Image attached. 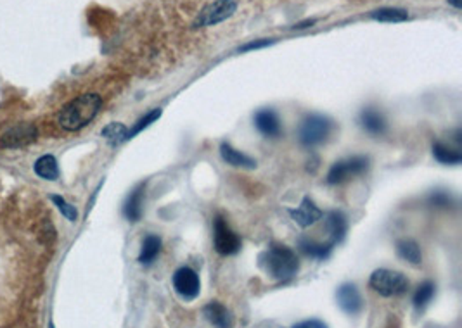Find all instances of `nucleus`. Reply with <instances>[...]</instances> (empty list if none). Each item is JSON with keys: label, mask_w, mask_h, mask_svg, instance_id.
Returning a JSON list of instances; mask_svg holds the SVG:
<instances>
[{"label": "nucleus", "mask_w": 462, "mask_h": 328, "mask_svg": "<svg viewBox=\"0 0 462 328\" xmlns=\"http://www.w3.org/2000/svg\"><path fill=\"white\" fill-rule=\"evenodd\" d=\"M103 107V99L98 94H83L75 97L58 115L59 127L66 132H78L87 127Z\"/></svg>", "instance_id": "nucleus-1"}, {"label": "nucleus", "mask_w": 462, "mask_h": 328, "mask_svg": "<svg viewBox=\"0 0 462 328\" xmlns=\"http://www.w3.org/2000/svg\"><path fill=\"white\" fill-rule=\"evenodd\" d=\"M260 266L272 280L288 282L298 273L300 259L291 247L271 244L267 250L260 254Z\"/></svg>", "instance_id": "nucleus-2"}, {"label": "nucleus", "mask_w": 462, "mask_h": 328, "mask_svg": "<svg viewBox=\"0 0 462 328\" xmlns=\"http://www.w3.org/2000/svg\"><path fill=\"white\" fill-rule=\"evenodd\" d=\"M332 133V121L327 116L310 115L301 121L298 140L303 147H317L324 144Z\"/></svg>", "instance_id": "nucleus-3"}, {"label": "nucleus", "mask_w": 462, "mask_h": 328, "mask_svg": "<svg viewBox=\"0 0 462 328\" xmlns=\"http://www.w3.org/2000/svg\"><path fill=\"white\" fill-rule=\"evenodd\" d=\"M369 285H371V289H374L377 294L383 295V297H395V295L407 292L409 280L400 271L381 268L376 270L374 273L371 275Z\"/></svg>", "instance_id": "nucleus-4"}, {"label": "nucleus", "mask_w": 462, "mask_h": 328, "mask_svg": "<svg viewBox=\"0 0 462 328\" xmlns=\"http://www.w3.org/2000/svg\"><path fill=\"white\" fill-rule=\"evenodd\" d=\"M369 169V157L365 156H353L347 157V159L337 161L331 166L327 173V184L337 185L343 181L350 180V178L364 175Z\"/></svg>", "instance_id": "nucleus-5"}, {"label": "nucleus", "mask_w": 462, "mask_h": 328, "mask_svg": "<svg viewBox=\"0 0 462 328\" xmlns=\"http://www.w3.org/2000/svg\"><path fill=\"white\" fill-rule=\"evenodd\" d=\"M213 242H215L216 253L222 256H232L238 254L241 249V238L234 230L229 226L225 218L216 216L213 223Z\"/></svg>", "instance_id": "nucleus-6"}, {"label": "nucleus", "mask_w": 462, "mask_h": 328, "mask_svg": "<svg viewBox=\"0 0 462 328\" xmlns=\"http://www.w3.org/2000/svg\"><path fill=\"white\" fill-rule=\"evenodd\" d=\"M236 9H238L236 0H215V2L208 4V6L199 12V16L196 18V21L192 23V26L203 28V26L219 24L225 21V19L231 18V16L236 12Z\"/></svg>", "instance_id": "nucleus-7"}, {"label": "nucleus", "mask_w": 462, "mask_h": 328, "mask_svg": "<svg viewBox=\"0 0 462 328\" xmlns=\"http://www.w3.org/2000/svg\"><path fill=\"white\" fill-rule=\"evenodd\" d=\"M174 289L177 290V294H179L180 297L187 299V301L196 299L199 295V289H201L198 273H196L192 268H189V266L179 268L174 275Z\"/></svg>", "instance_id": "nucleus-8"}, {"label": "nucleus", "mask_w": 462, "mask_h": 328, "mask_svg": "<svg viewBox=\"0 0 462 328\" xmlns=\"http://www.w3.org/2000/svg\"><path fill=\"white\" fill-rule=\"evenodd\" d=\"M37 135L38 132L37 128H35V125L19 123L4 133L2 139H0V144H2L4 147H11V149L23 147V145H28L31 144V142L37 140Z\"/></svg>", "instance_id": "nucleus-9"}, {"label": "nucleus", "mask_w": 462, "mask_h": 328, "mask_svg": "<svg viewBox=\"0 0 462 328\" xmlns=\"http://www.w3.org/2000/svg\"><path fill=\"white\" fill-rule=\"evenodd\" d=\"M337 305L348 314H359L364 307L362 295L353 283H343L336 292Z\"/></svg>", "instance_id": "nucleus-10"}, {"label": "nucleus", "mask_w": 462, "mask_h": 328, "mask_svg": "<svg viewBox=\"0 0 462 328\" xmlns=\"http://www.w3.org/2000/svg\"><path fill=\"white\" fill-rule=\"evenodd\" d=\"M289 214H291L293 221H295L296 225H300L301 228H308V226L315 225V223L324 216V213L317 208L315 202H313L310 197H303V201H301L298 208L289 209Z\"/></svg>", "instance_id": "nucleus-11"}, {"label": "nucleus", "mask_w": 462, "mask_h": 328, "mask_svg": "<svg viewBox=\"0 0 462 328\" xmlns=\"http://www.w3.org/2000/svg\"><path fill=\"white\" fill-rule=\"evenodd\" d=\"M255 127L258 128V132L262 135L268 137V139H277L283 133V127H280V120L277 116L275 111L272 109H260L255 115Z\"/></svg>", "instance_id": "nucleus-12"}, {"label": "nucleus", "mask_w": 462, "mask_h": 328, "mask_svg": "<svg viewBox=\"0 0 462 328\" xmlns=\"http://www.w3.org/2000/svg\"><path fill=\"white\" fill-rule=\"evenodd\" d=\"M325 232L329 235V244L335 247L337 242L343 240L345 233H347L348 228V221L347 216H345L341 211H331L325 214Z\"/></svg>", "instance_id": "nucleus-13"}, {"label": "nucleus", "mask_w": 462, "mask_h": 328, "mask_svg": "<svg viewBox=\"0 0 462 328\" xmlns=\"http://www.w3.org/2000/svg\"><path fill=\"white\" fill-rule=\"evenodd\" d=\"M204 318L211 323L213 327L216 328H232L234 327V318H232V313L220 302L211 301L204 306L203 310Z\"/></svg>", "instance_id": "nucleus-14"}, {"label": "nucleus", "mask_w": 462, "mask_h": 328, "mask_svg": "<svg viewBox=\"0 0 462 328\" xmlns=\"http://www.w3.org/2000/svg\"><path fill=\"white\" fill-rule=\"evenodd\" d=\"M144 192H146V184H139L137 187L130 192L127 197L125 206H123V214L128 221L135 223L142 218V204H144Z\"/></svg>", "instance_id": "nucleus-15"}, {"label": "nucleus", "mask_w": 462, "mask_h": 328, "mask_svg": "<svg viewBox=\"0 0 462 328\" xmlns=\"http://www.w3.org/2000/svg\"><path fill=\"white\" fill-rule=\"evenodd\" d=\"M360 125L371 135H383L387 132V120L374 107H367L360 112Z\"/></svg>", "instance_id": "nucleus-16"}, {"label": "nucleus", "mask_w": 462, "mask_h": 328, "mask_svg": "<svg viewBox=\"0 0 462 328\" xmlns=\"http://www.w3.org/2000/svg\"><path fill=\"white\" fill-rule=\"evenodd\" d=\"M220 156H222V159L225 161V163L234 166V168H248V169L256 168L255 159H251L250 156H246L244 152L234 149L231 144L220 145Z\"/></svg>", "instance_id": "nucleus-17"}, {"label": "nucleus", "mask_w": 462, "mask_h": 328, "mask_svg": "<svg viewBox=\"0 0 462 328\" xmlns=\"http://www.w3.org/2000/svg\"><path fill=\"white\" fill-rule=\"evenodd\" d=\"M298 247L301 253L308 258H315V259H325L331 254L332 245L329 242H315L313 238L308 237H301L298 240Z\"/></svg>", "instance_id": "nucleus-18"}, {"label": "nucleus", "mask_w": 462, "mask_h": 328, "mask_svg": "<svg viewBox=\"0 0 462 328\" xmlns=\"http://www.w3.org/2000/svg\"><path fill=\"white\" fill-rule=\"evenodd\" d=\"M35 173H37L40 178H43V180H49V181L58 180L59 166H58V161H56V157L51 156V154H46V156L38 157L37 163H35Z\"/></svg>", "instance_id": "nucleus-19"}, {"label": "nucleus", "mask_w": 462, "mask_h": 328, "mask_svg": "<svg viewBox=\"0 0 462 328\" xmlns=\"http://www.w3.org/2000/svg\"><path fill=\"white\" fill-rule=\"evenodd\" d=\"M433 156L441 164H461L462 161V154L459 149L450 147V145L443 144V142H436L433 145Z\"/></svg>", "instance_id": "nucleus-20"}, {"label": "nucleus", "mask_w": 462, "mask_h": 328, "mask_svg": "<svg viewBox=\"0 0 462 328\" xmlns=\"http://www.w3.org/2000/svg\"><path fill=\"white\" fill-rule=\"evenodd\" d=\"M159 250H162V238H159L158 235H147L142 242L139 261L142 263V265H151L159 254Z\"/></svg>", "instance_id": "nucleus-21"}, {"label": "nucleus", "mask_w": 462, "mask_h": 328, "mask_svg": "<svg viewBox=\"0 0 462 328\" xmlns=\"http://www.w3.org/2000/svg\"><path fill=\"white\" fill-rule=\"evenodd\" d=\"M397 253H399L401 259L412 263V265H421V261H423V254H421L419 245H417V242L411 240V238L400 240L399 244H397Z\"/></svg>", "instance_id": "nucleus-22"}, {"label": "nucleus", "mask_w": 462, "mask_h": 328, "mask_svg": "<svg viewBox=\"0 0 462 328\" xmlns=\"http://www.w3.org/2000/svg\"><path fill=\"white\" fill-rule=\"evenodd\" d=\"M372 19L376 21H383V23H400L409 19L407 11L404 9H397V7H383V9H377L371 14Z\"/></svg>", "instance_id": "nucleus-23"}, {"label": "nucleus", "mask_w": 462, "mask_h": 328, "mask_svg": "<svg viewBox=\"0 0 462 328\" xmlns=\"http://www.w3.org/2000/svg\"><path fill=\"white\" fill-rule=\"evenodd\" d=\"M127 133H128V129H127L125 125L110 123L107 127L103 128L100 135H103L104 139L110 142L111 145H118V144H122V142L127 140Z\"/></svg>", "instance_id": "nucleus-24"}, {"label": "nucleus", "mask_w": 462, "mask_h": 328, "mask_svg": "<svg viewBox=\"0 0 462 328\" xmlns=\"http://www.w3.org/2000/svg\"><path fill=\"white\" fill-rule=\"evenodd\" d=\"M433 295H435V283L433 282H424L417 287L416 294H414V306L417 310H423V307L428 306V302L431 301Z\"/></svg>", "instance_id": "nucleus-25"}, {"label": "nucleus", "mask_w": 462, "mask_h": 328, "mask_svg": "<svg viewBox=\"0 0 462 328\" xmlns=\"http://www.w3.org/2000/svg\"><path fill=\"white\" fill-rule=\"evenodd\" d=\"M159 116H162V109L156 107V109H152L151 112H147V115L144 116V117H140V120L137 121V123L134 125V128L128 129V133H127V140H128V139H134V137L137 135V133L142 132V129H146L147 127H151V125L154 123V121H158V120H159Z\"/></svg>", "instance_id": "nucleus-26"}, {"label": "nucleus", "mask_w": 462, "mask_h": 328, "mask_svg": "<svg viewBox=\"0 0 462 328\" xmlns=\"http://www.w3.org/2000/svg\"><path fill=\"white\" fill-rule=\"evenodd\" d=\"M52 201L56 202V206H58V208H59V211H61L64 214V216L68 218V220H70V221H76V218H78V213H76L75 206L68 204V202L64 201L61 196H52Z\"/></svg>", "instance_id": "nucleus-27"}, {"label": "nucleus", "mask_w": 462, "mask_h": 328, "mask_svg": "<svg viewBox=\"0 0 462 328\" xmlns=\"http://www.w3.org/2000/svg\"><path fill=\"white\" fill-rule=\"evenodd\" d=\"M429 202L436 208H448L452 204V197L445 192H435L431 197H429Z\"/></svg>", "instance_id": "nucleus-28"}, {"label": "nucleus", "mask_w": 462, "mask_h": 328, "mask_svg": "<svg viewBox=\"0 0 462 328\" xmlns=\"http://www.w3.org/2000/svg\"><path fill=\"white\" fill-rule=\"evenodd\" d=\"M293 328H327V325L324 322H320V319H307V322L296 323Z\"/></svg>", "instance_id": "nucleus-29"}, {"label": "nucleus", "mask_w": 462, "mask_h": 328, "mask_svg": "<svg viewBox=\"0 0 462 328\" xmlns=\"http://www.w3.org/2000/svg\"><path fill=\"white\" fill-rule=\"evenodd\" d=\"M268 40H262V42H253V43H248V46H244L241 51H251V48H260V47H265L268 46Z\"/></svg>", "instance_id": "nucleus-30"}, {"label": "nucleus", "mask_w": 462, "mask_h": 328, "mask_svg": "<svg viewBox=\"0 0 462 328\" xmlns=\"http://www.w3.org/2000/svg\"><path fill=\"white\" fill-rule=\"evenodd\" d=\"M448 4H452V6L456 7V9H461V7H462L461 0H448Z\"/></svg>", "instance_id": "nucleus-31"}, {"label": "nucleus", "mask_w": 462, "mask_h": 328, "mask_svg": "<svg viewBox=\"0 0 462 328\" xmlns=\"http://www.w3.org/2000/svg\"><path fill=\"white\" fill-rule=\"evenodd\" d=\"M51 328H54V327H52V325H51Z\"/></svg>", "instance_id": "nucleus-32"}]
</instances>
